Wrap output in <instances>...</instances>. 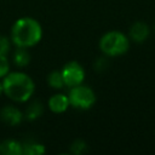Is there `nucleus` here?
Wrapping results in <instances>:
<instances>
[{
    "label": "nucleus",
    "mask_w": 155,
    "mask_h": 155,
    "mask_svg": "<svg viewBox=\"0 0 155 155\" xmlns=\"http://www.w3.org/2000/svg\"><path fill=\"white\" fill-rule=\"evenodd\" d=\"M1 155H22V143L15 139H6L0 143Z\"/></svg>",
    "instance_id": "nucleus-9"
},
{
    "label": "nucleus",
    "mask_w": 155,
    "mask_h": 155,
    "mask_svg": "<svg viewBox=\"0 0 155 155\" xmlns=\"http://www.w3.org/2000/svg\"><path fill=\"white\" fill-rule=\"evenodd\" d=\"M4 93V90H2V82H0V96Z\"/></svg>",
    "instance_id": "nucleus-17"
},
{
    "label": "nucleus",
    "mask_w": 155,
    "mask_h": 155,
    "mask_svg": "<svg viewBox=\"0 0 155 155\" xmlns=\"http://www.w3.org/2000/svg\"><path fill=\"white\" fill-rule=\"evenodd\" d=\"M128 47H130V39L125 34L116 30L105 33L99 40L101 51L109 57H116L124 54L125 52H127Z\"/></svg>",
    "instance_id": "nucleus-3"
},
{
    "label": "nucleus",
    "mask_w": 155,
    "mask_h": 155,
    "mask_svg": "<svg viewBox=\"0 0 155 155\" xmlns=\"http://www.w3.org/2000/svg\"><path fill=\"white\" fill-rule=\"evenodd\" d=\"M44 111V105L39 101H34L25 110V117L28 120H36L42 115Z\"/></svg>",
    "instance_id": "nucleus-12"
},
{
    "label": "nucleus",
    "mask_w": 155,
    "mask_h": 155,
    "mask_svg": "<svg viewBox=\"0 0 155 155\" xmlns=\"http://www.w3.org/2000/svg\"><path fill=\"white\" fill-rule=\"evenodd\" d=\"M68 99H69V104L73 105L74 108L86 110V109H90L94 104L96 94L90 87L80 84L74 87H70Z\"/></svg>",
    "instance_id": "nucleus-4"
},
{
    "label": "nucleus",
    "mask_w": 155,
    "mask_h": 155,
    "mask_svg": "<svg viewBox=\"0 0 155 155\" xmlns=\"http://www.w3.org/2000/svg\"><path fill=\"white\" fill-rule=\"evenodd\" d=\"M10 47H11L10 40L6 36L0 35V53L1 54H6L10 51Z\"/></svg>",
    "instance_id": "nucleus-16"
},
{
    "label": "nucleus",
    "mask_w": 155,
    "mask_h": 155,
    "mask_svg": "<svg viewBox=\"0 0 155 155\" xmlns=\"http://www.w3.org/2000/svg\"><path fill=\"white\" fill-rule=\"evenodd\" d=\"M150 29L144 22H134L130 28V38L134 42H143L148 39Z\"/></svg>",
    "instance_id": "nucleus-7"
},
{
    "label": "nucleus",
    "mask_w": 155,
    "mask_h": 155,
    "mask_svg": "<svg viewBox=\"0 0 155 155\" xmlns=\"http://www.w3.org/2000/svg\"><path fill=\"white\" fill-rule=\"evenodd\" d=\"M22 119L23 113L13 105H6L0 110V120L8 126H17L21 124Z\"/></svg>",
    "instance_id": "nucleus-6"
},
{
    "label": "nucleus",
    "mask_w": 155,
    "mask_h": 155,
    "mask_svg": "<svg viewBox=\"0 0 155 155\" xmlns=\"http://www.w3.org/2000/svg\"><path fill=\"white\" fill-rule=\"evenodd\" d=\"M42 36L40 23L30 17H23L15 22L11 30V40L17 47H31L36 45Z\"/></svg>",
    "instance_id": "nucleus-2"
},
{
    "label": "nucleus",
    "mask_w": 155,
    "mask_h": 155,
    "mask_svg": "<svg viewBox=\"0 0 155 155\" xmlns=\"http://www.w3.org/2000/svg\"><path fill=\"white\" fill-rule=\"evenodd\" d=\"M61 73L63 76L64 86H68V87H74L76 85H80L85 79L84 68L75 61L67 63L61 70Z\"/></svg>",
    "instance_id": "nucleus-5"
},
{
    "label": "nucleus",
    "mask_w": 155,
    "mask_h": 155,
    "mask_svg": "<svg viewBox=\"0 0 155 155\" xmlns=\"http://www.w3.org/2000/svg\"><path fill=\"white\" fill-rule=\"evenodd\" d=\"M70 151L74 154H82L86 151V143L84 140H75L71 147H70Z\"/></svg>",
    "instance_id": "nucleus-14"
},
{
    "label": "nucleus",
    "mask_w": 155,
    "mask_h": 155,
    "mask_svg": "<svg viewBox=\"0 0 155 155\" xmlns=\"http://www.w3.org/2000/svg\"><path fill=\"white\" fill-rule=\"evenodd\" d=\"M4 93L12 101L22 103L27 102L34 93L35 85L31 78L24 73H11L4 76L2 81Z\"/></svg>",
    "instance_id": "nucleus-1"
},
{
    "label": "nucleus",
    "mask_w": 155,
    "mask_h": 155,
    "mask_svg": "<svg viewBox=\"0 0 155 155\" xmlns=\"http://www.w3.org/2000/svg\"><path fill=\"white\" fill-rule=\"evenodd\" d=\"M47 82L52 88H62L64 86V81H63V76L61 71H51L47 76Z\"/></svg>",
    "instance_id": "nucleus-13"
},
{
    "label": "nucleus",
    "mask_w": 155,
    "mask_h": 155,
    "mask_svg": "<svg viewBox=\"0 0 155 155\" xmlns=\"http://www.w3.org/2000/svg\"><path fill=\"white\" fill-rule=\"evenodd\" d=\"M45 153V147L38 142L28 140L22 144V154L24 155H41Z\"/></svg>",
    "instance_id": "nucleus-10"
},
{
    "label": "nucleus",
    "mask_w": 155,
    "mask_h": 155,
    "mask_svg": "<svg viewBox=\"0 0 155 155\" xmlns=\"http://www.w3.org/2000/svg\"><path fill=\"white\" fill-rule=\"evenodd\" d=\"M30 62V53L28 52V50L25 47H17V50L13 53V63L22 68L28 65Z\"/></svg>",
    "instance_id": "nucleus-11"
},
{
    "label": "nucleus",
    "mask_w": 155,
    "mask_h": 155,
    "mask_svg": "<svg viewBox=\"0 0 155 155\" xmlns=\"http://www.w3.org/2000/svg\"><path fill=\"white\" fill-rule=\"evenodd\" d=\"M8 69H10V64L6 58V54L0 53V78H4L8 73Z\"/></svg>",
    "instance_id": "nucleus-15"
},
{
    "label": "nucleus",
    "mask_w": 155,
    "mask_h": 155,
    "mask_svg": "<svg viewBox=\"0 0 155 155\" xmlns=\"http://www.w3.org/2000/svg\"><path fill=\"white\" fill-rule=\"evenodd\" d=\"M69 99H68V96L65 94H62V93H57V94H53L50 99H48V108L53 113H63L68 109L69 107Z\"/></svg>",
    "instance_id": "nucleus-8"
}]
</instances>
